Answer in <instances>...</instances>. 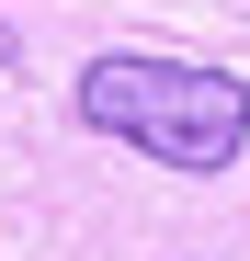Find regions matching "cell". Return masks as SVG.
Masks as SVG:
<instances>
[{
    "label": "cell",
    "instance_id": "obj_1",
    "mask_svg": "<svg viewBox=\"0 0 250 261\" xmlns=\"http://www.w3.org/2000/svg\"><path fill=\"white\" fill-rule=\"evenodd\" d=\"M80 125L137 159H171V170H228L250 148V80L205 68V57H91L80 68Z\"/></svg>",
    "mask_w": 250,
    "mask_h": 261
},
{
    "label": "cell",
    "instance_id": "obj_2",
    "mask_svg": "<svg viewBox=\"0 0 250 261\" xmlns=\"http://www.w3.org/2000/svg\"><path fill=\"white\" fill-rule=\"evenodd\" d=\"M12 57H23V34H12V23H0V68H12Z\"/></svg>",
    "mask_w": 250,
    "mask_h": 261
}]
</instances>
